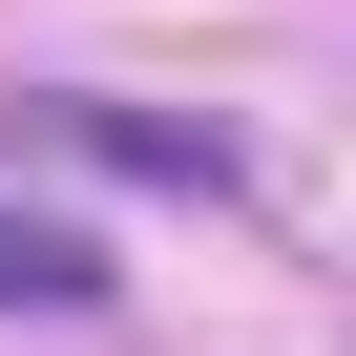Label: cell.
<instances>
[{
  "label": "cell",
  "mask_w": 356,
  "mask_h": 356,
  "mask_svg": "<svg viewBox=\"0 0 356 356\" xmlns=\"http://www.w3.org/2000/svg\"><path fill=\"white\" fill-rule=\"evenodd\" d=\"M84 293H105V252H84V231L0 210V314H84Z\"/></svg>",
  "instance_id": "cell-1"
}]
</instances>
